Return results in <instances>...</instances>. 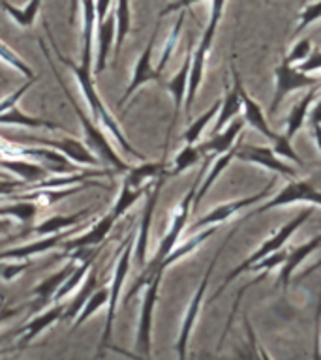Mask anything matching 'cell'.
<instances>
[{
	"label": "cell",
	"instance_id": "1",
	"mask_svg": "<svg viewBox=\"0 0 321 360\" xmlns=\"http://www.w3.org/2000/svg\"><path fill=\"white\" fill-rule=\"evenodd\" d=\"M44 27H45V30H47V36H49L51 47H53V53H55V56L62 62V64H64V66L68 68V70H70V72L73 73V75H75V79H77L79 89H81V94H83L84 101H87V105H89V111H90V115H92V118H94L96 122L100 124L101 128L106 129L107 134L113 135V139L117 141L118 145H120V148H122L126 154L137 158V160H141V162H143V160H145V156H143L141 152L135 150L134 146L130 145V141L126 139V135H124V131L120 129V126H118V120L113 117L111 111H109V109L103 105V101H101L100 94H98V90H96V77H94V72H92V56L81 55V62H79V64H75L72 58H68V56H64L61 53V49H58V45H56L55 38H53V32H51L49 22L44 21Z\"/></svg>",
	"mask_w": 321,
	"mask_h": 360
},
{
	"label": "cell",
	"instance_id": "2",
	"mask_svg": "<svg viewBox=\"0 0 321 360\" xmlns=\"http://www.w3.org/2000/svg\"><path fill=\"white\" fill-rule=\"evenodd\" d=\"M203 173H205V167L199 169V173H197V176H196V182L191 184L190 190L186 191V195L182 197V201L179 202V207H177V210L173 212V218H171V224H169L168 233L163 235V238L160 240V244H158L156 253H154L151 261H149V263L143 266L139 278L134 281V285L130 287V291L126 292V297H124V300H122L124 306H128V304L132 302V298H134L135 295H137V292H139L141 289L146 285V281L151 280L152 276L156 274L158 266L162 264L163 259L168 257L169 252H171V250L177 246V242L180 240V235H182V231H184L186 224H188V218H190L191 202H194V195H196L197 186H199V182H201V179H203Z\"/></svg>",
	"mask_w": 321,
	"mask_h": 360
},
{
	"label": "cell",
	"instance_id": "3",
	"mask_svg": "<svg viewBox=\"0 0 321 360\" xmlns=\"http://www.w3.org/2000/svg\"><path fill=\"white\" fill-rule=\"evenodd\" d=\"M39 47H42V53L45 55V58H47V62H49L51 70H53V73L56 75V81H58V84H61V89L64 90V94H66L68 101H70V105H72L73 112L77 115L79 122H81V126H83V134H84V145L89 146L90 150L94 152L96 156L100 158V162H106L107 165H111L117 173H126L132 165H128V163L124 162L122 158L118 156L117 150L113 148V145L109 143V139H107L106 135V129L101 128L100 124L96 122L94 118H90L87 112L81 109V105H79L77 101H75V98L72 96V90L68 89L66 83H64V79L61 77V73H58V70H56V64L55 60H53V56H51L49 49L45 47V41L42 38L38 39Z\"/></svg>",
	"mask_w": 321,
	"mask_h": 360
},
{
	"label": "cell",
	"instance_id": "4",
	"mask_svg": "<svg viewBox=\"0 0 321 360\" xmlns=\"http://www.w3.org/2000/svg\"><path fill=\"white\" fill-rule=\"evenodd\" d=\"M134 244L135 235L130 233L120 248L117 250V261H115V270H113L111 281H109V300H107V315H106V326H103V334L100 340V349H98V356L103 354L109 345H111V334L113 325H115V315H117L118 300H120V291H122L124 281L128 276L130 264H132V257H134Z\"/></svg>",
	"mask_w": 321,
	"mask_h": 360
},
{
	"label": "cell",
	"instance_id": "5",
	"mask_svg": "<svg viewBox=\"0 0 321 360\" xmlns=\"http://www.w3.org/2000/svg\"><path fill=\"white\" fill-rule=\"evenodd\" d=\"M312 214H314V210H312V208H306V210H301V212H298L295 218L289 219L286 225H282L280 229L276 231L275 235L269 236V238H267V240H265L263 244L258 248V250H256V252L250 253V255H248V257L244 259V261H242L239 266H237V269H233L229 274L225 276L224 281H222V285H220L218 291L214 292L213 297H210V300H216V298H218L220 295L225 291V287L229 285L231 281L237 280L239 276L246 272L248 266H252L253 263H258V261H261V259L267 257V255H270V253H275V252H278V250H282V248H284V244H286V242L289 240V238H291L295 233H297L298 227H301V225H303L304 221H306V219L312 216Z\"/></svg>",
	"mask_w": 321,
	"mask_h": 360
},
{
	"label": "cell",
	"instance_id": "6",
	"mask_svg": "<svg viewBox=\"0 0 321 360\" xmlns=\"http://www.w3.org/2000/svg\"><path fill=\"white\" fill-rule=\"evenodd\" d=\"M237 229H239V225L229 231V235L225 236V240L222 242V246L216 250L213 261L208 263L207 270H205V274H203L201 281H199V285H197L196 292H194V297H191L190 304H188V308H186L184 319H182V325H180V330H179V338H177V343H175V349H177V356H179V359H186V354H188V342H190L191 330H194V326H196L197 315H199V311H201L203 298H205V292H207L208 281H210V278H213L214 266H216V263H218L220 255H222V252H224L225 246H227V242H229L231 238H233V235L237 233Z\"/></svg>",
	"mask_w": 321,
	"mask_h": 360
},
{
	"label": "cell",
	"instance_id": "7",
	"mask_svg": "<svg viewBox=\"0 0 321 360\" xmlns=\"http://www.w3.org/2000/svg\"><path fill=\"white\" fill-rule=\"evenodd\" d=\"M241 101H242V111H244V122L250 124L256 131L263 135L265 139L269 141L270 146H272V150L278 154L280 158H286V160H291L297 165H303V160L298 158V154L295 152L291 145V139H287L286 135H278L276 131H272V128L267 122V118H265L263 111H261V107L256 100H253L252 96L248 94L246 89H244V84L241 83Z\"/></svg>",
	"mask_w": 321,
	"mask_h": 360
},
{
	"label": "cell",
	"instance_id": "8",
	"mask_svg": "<svg viewBox=\"0 0 321 360\" xmlns=\"http://www.w3.org/2000/svg\"><path fill=\"white\" fill-rule=\"evenodd\" d=\"M0 137L6 141H11V143H19V145H39L47 146V148H53V150L61 152L68 160H72L77 165H83V167H100V158L96 156L94 152L90 150L89 146L81 143L77 139H72V137H62V139H49V137H36V135H19V137H10V135L0 134Z\"/></svg>",
	"mask_w": 321,
	"mask_h": 360
},
{
	"label": "cell",
	"instance_id": "9",
	"mask_svg": "<svg viewBox=\"0 0 321 360\" xmlns=\"http://www.w3.org/2000/svg\"><path fill=\"white\" fill-rule=\"evenodd\" d=\"M163 272H156L151 280L146 281L145 295L141 300L139 325L135 332V349L141 356H151L152 351V326H154V309H156L160 285H162Z\"/></svg>",
	"mask_w": 321,
	"mask_h": 360
},
{
	"label": "cell",
	"instance_id": "10",
	"mask_svg": "<svg viewBox=\"0 0 321 360\" xmlns=\"http://www.w3.org/2000/svg\"><path fill=\"white\" fill-rule=\"evenodd\" d=\"M312 86H320V79L303 72L301 68H295L289 62L282 60L275 68V96L270 101V112H276L287 94L301 89H312Z\"/></svg>",
	"mask_w": 321,
	"mask_h": 360
},
{
	"label": "cell",
	"instance_id": "11",
	"mask_svg": "<svg viewBox=\"0 0 321 360\" xmlns=\"http://www.w3.org/2000/svg\"><path fill=\"white\" fill-rule=\"evenodd\" d=\"M293 202H312L321 207V191L315 188L310 180H293L287 186H284L275 197H270L269 201L263 202L261 207L248 214L246 218L258 216V214L269 212L276 207H284V205H293Z\"/></svg>",
	"mask_w": 321,
	"mask_h": 360
},
{
	"label": "cell",
	"instance_id": "12",
	"mask_svg": "<svg viewBox=\"0 0 321 360\" xmlns=\"http://www.w3.org/2000/svg\"><path fill=\"white\" fill-rule=\"evenodd\" d=\"M165 179H169L168 173L160 174L154 184L149 191H146V205L141 216L139 229H137V236H135L134 244V257L135 263L139 264L141 269L146 264V253H149V238H151V225H152V216H154V208L158 205V197L162 191V186L165 184Z\"/></svg>",
	"mask_w": 321,
	"mask_h": 360
},
{
	"label": "cell",
	"instance_id": "13",
	"mask_svg": "<svg viewBox=\"0 0 321 360\" xmlns=\"http://www.w3.org/2000/svg\"><path fill=\"white\" fill-rule=\"evenodd\" d=\"M158 28H160V22L156 25L151 39H149V44H146V47L139 55L137 62H135L132 79H130L128 86H126V90H124V94L118 98L117 105H126V101H128L130 98H132V96H134L135 92L143 86V84L151 83V81H162V73L152 66V53H154V44H156Z\"/></svg>",
	"mask_w": 321,
	"mask_h": 360
},
{
	"label": "cell",
	"instance_id": "14",
	"mask_svg": "<svg viewBox=\"0 0 321 360\" xmlns=\"http://www.w3.org/2000/svg\"><path fill=\"white\" fill-rule=\"evenodd\" d=\"M272 186H275V180H270L263 190H259L258 193H253V195L241 197V199H235V201L224 202V205H218V207L210 208L205 216L196 219V224H194L191 231H201L205 229V227H213V225L224 224L225 219H229L233 214L241 212V210H246V208L253 207V205L261 201V199H265V197L269 195V191L272 190Z\"/></svg>",
	"mask_w": 321,
	"mask_h": 360
},
{
	"label": "cell",
	"instance_id": "15",
	"mask_svg": "<svg viewBox=\"0 0 321 360\" xmlns=\"http://www.w3.org/2000/svg\"><path fill=\"white\" fill-rule=\"evenodd\" d=\"M96 207L83 208L75 214H58V216H51V218L44 219L36 225H28L25 227V231H21L19 235H15V238H27V236H47L55 235V233H62V231L73 229V227H79V225L87 224V219L90 216H94Z\"/></svg>",
	"mask_w": 321,
	"mask_h": 360
},
{
	"label": "cell",
	"instance_id": "16",
	"mask_svg": "<svg viewBox=\"0 0 321 360\" xmlns=\"http://www.w3.org/2000/svg\"><path fill=\"white\" fill-rule=\"evenodd\" d=\"M237 158L242 162L253 163L259 167H265L272 171L276 174H284V176H295V169L291 165H287L280 156L272 150V146H261V145H239L237 150Z\"/></svg>",
	"mask_w": 321,
	"mask_h": 360
},
{
	"label": "cell",
	"instance_id": "17",
	"mask_svg": "<svg viewBox=\"0 0 321 360\" xmlns=\"http://www.w3.org/2000/svg\"><path fill=\"white\" fill-rule=\"evenodd\" d=\"M117 219H120L117 210L109 208V212H107L103 218L98 219V221H96V224L92 225L87 233L75 236V238H72V240H68L66 238V240L62 242V250H64V253H68V252H72V250H79V248L100 246L101 242L107 238V235L111 233L113 225L117 224Z\"/></svg>",
	"mask_w": 321,
	"mask_h": 360
},
{
	"label": "cell",
	"instance_id": "18",
	"mask_svg": "<svg viewBox=\"0 0 321 360\" xmlns=\"http://www.w3.org/2000/svg\"><path fill=\"white\" fill-rule=\"evenodd\" d=\"M190 66H191V47H188L186 51V56L180 68L177 70L173 77L169 79L168 90L171 98H173V118H171V124H169L168 129V139H165V150H168L169 137H171V131H173L175 124H177V118L180 115V109L184 105L186 92H188V79H190Z\"/></svg>",
	"mask_w": 321,
	"mask_h": 360
},
{
	"label": "cell",
	"instance_id": "19",
	"mask_svg": "<svg viewBox=\"0 0 321 360\" xmlns=\"http://www.w3.org/2000/svg\"><path fill=\"white\" fill-rule=\"evenodd\" d=\"M75 259L72 257V261L66 264V266H62L61 270H56V272H53L51 276H47L45 280H42L38 283V285L34 287L32 289V297H34V302L28 306V309L32 311V314H36V311H42V309H45V306L55 298L56 291L61 289V285L64 283V280L68 278V274L72 272L73 266H75Z\"/></svg>",
	"mask_w": 321,
	"mask_h": 360
},
{
	"label": "cell",
	"instance_id": "20",
	"mask_svg": "<svg viewBox=\"0 0 321 360\" xmlns=\"http://www.w3.org/2000/svg\"><path fill=\"white\" fill-rule=\"evenodd\" d=\"M72 231H62V233H55V235L47 236H38L36 240L28 242V244H23L19 248H10V250H4L0 252V261L4 259H30L36 257V255H42V253L49 252V250H55V248L62 246V242L66 240Z\"/></svg>",
	"mask_w": 321,
	"mask_h": 360
},
{
	"label": "cell",
	"instance_id": "21",
	"mask_svg": "<svg viewBox=\"0 0 321 360\" xmlns=\"http://www.w3.org/2000/svg\"><path fill=\"white\" fill-rule=\"evenodd\" d=\"M244 118L237 117L233 118L229 124H225L224 128L216 131V134L210 135V139L201 143L199 150H201L203 156H218V154H224L235 145L239 137H241L242 129H244Z\"/></svg>",
	"mask_w": 321,
	"mask_h": 360
},
{
	"label": "cell",
	"instance_id": "22",
	"mask_svg": "<svg viewBox=\"0 0 321 360\" xmlns=\"http://www.w3.org/2000/svg\"><path fill=\"white\" fill-rule=\"evenodd\" d=\"M115 45V11H109L96 28V58H94V77L101 75L107 68V56Z\"/></svg>",
	"mask_w": 321,
	"mask_h": 360
},
{
	"label": "cell",
	"instance_id": "23",
	"mask_svg": "<svg viewBox=\"0 0 321 360\" xmlns=\"http://www.w3.org/2000/svg\"><path fill=\"white\" fill-rule=\"evenodd\" d=\"M231 72H233V86L225 83V94L224 98L220 100V111L216 115V124H214L213 134L220 131L224 128L225 124H229L233 118L239 117V112L242 111V101H241V77L237 73L235 66H231Z\"/></svg>",
	"mask_w": 321,
	"mask_h": 360
},
{
	"label": "cell",
	"instance_id": "24",
	"mask_svg": "<svg viewBox=\"0 0 321 360\" xmlns=\"http://www.w3.org/2000/svg\"><path fill=\"white\" fill-rule=\"evenodd\" d=\"M64 308H66V306H62L61 302H56L53 308L45 309V311L38 314L34 319L28 321L27 325H23L19 330H15L17 336H21L19 338V349L27 347L28 343L32 342V340H36L42 332L51 328L58 319H62Z\"/></svg>",
	"mask_w": 321,
	"mask_h": 360
},
{
	"label": "cell",
	"instance_id": "25",
	"mask_svg": "<svg viewBox=\"0 0 321 360\" xmlns=\"http://www.w3.org/2000/svg\"><path fill=\"white\" fill-rule=\"evenodd\" d=\"M320 246H321V233L320 235L312 236L310 240H306L304 244H301V246L293 248V250L287 252L286 261L282 263L280 274H278V285H280L284 291H287L289 281H291L295 270L298 269V264L303 263L304 259H308Z\"/></svg>",
	"mask_w": 321,
	"mask_h": 360
},
{
	"label": "cell",
	"instance_id": "26",
	"mask_svg": "<svg viewBox=\"0 0 321 360\" xmlns=\"http://www.w3.org/2000/svg\"><path fill=\"white\" fill-rule=\"evenodd\" d=\"M241 139H242V135L239 137V141H237L235 145L231 146L229 150L216 156V160H214L213 165H210V171L207 173V176H205V179H201V182H199V186H197V191H196V195H194V202H191V208H197V205L203 201V197L207 195L208 190L213 188L214 182L218 180L220 174L224 173L225 169H227V165H229V163L235 160L237 150H239V145H241Z\"/></svg>",
	"mask_w": 321,
	"mask_h": 360
},
{
	"label": "cell",
	"instance_id": "27",
	"mask_svg": "<svg viewBox=\"0 0 321 360\" xmlns=\"http://www.w3.org/2000/svg\"><path fill=\"white\" fill-rule=\"evenodd\" d=\"M163 173H168V165H165L163 160L162 162H146V160H143L141 165H132L124 173L122 182L128 184L130 188H149Z\"/></svg>",
	"mask_w": 321,
	"mask_h": 360
},
{
	"label": "cell",
	"instance_id": "28",
	"mask_svg": "<svg viewBox=\"0 0 321 360\" xmlns=\"http://www.w3.org/2000/svg\"><path fill=\"white\" fill-rule=\"evenodd\" d=\"M2 167L15 173L19 179L27 180L28 184H34V182L45 179L49 173L42 163L32 162V160H23V158H0V169Z\"/></svg>",
	"mask_w": 321,
	"mask_h": 360
},
{
	"label": "cell",
	"instance_id": "29",
	"mask_svg": "<svg viewBox=\"0 0 321 360\" xmlns=\"http://www.w3.org/2000/svg\"><path fill=\"white\" fill-rule=\"evenodd\" d=\"M216 227L218 225H213V227H205V229H201L197 235L190 236L188 240H184L180 246H175L171 252H169V255L162 261V264L158 266L156 272H165V269H169L171 264H175L177 261H180L182 257H186V255H190L191 252H196L197 248L201 246L203 242L207 240V238H210V236L214 235V231H216Z\"/></svg>",
	"mask_w": 321,
	"mask_h": 360
},
{
	"label": "cell",
	"instance_id": "30",
	"mask_svg": "<svg viewBox=\"0 0 321 360\" xmlns=\"http://www.w3.org/2000/svg\"><path fill=\"white\" fill-rule=\"evenodd\" d=\"M315 90H317V86L308 89V92H306V94H304L303 98H301V100L291 107V111H289V115H287L286 134H284L287 139H293V137L297 135L298 129L304 126V120H306V117H308L310 107H312V101H314L315 98Z\"/></svg>",
	"mask_w": 321,
	"mask_h": 360
},
{
	"label": "cell",
	"instance_id": "31",
	"mask_svg": "<svg viewBox=\"0 0 321 360\" xmlns=\"http://www.w3.org/2000/svg\"><path fill=\"white\" fill-rule=\"evenodd\" d=\"M79 287H81V289L77 291V295L73 297V300L68 304L66 308H64V314H62V319L70 321V323L75 321V317L79 315V311H81V308L84 306V302H87L90 298V295L98 289V270H96L94 266H92V272L87 276V280H84L83 285Z\"/></svg>",
	"mask_w": 321,
	"mask_h": 360
},
{
	"label": "cell",
	"instance_id": "32",
	"mask_svg": "<svg viewBox=\"0 0 321 360\" xmlns=\"http://www.w3.org/2000/svg\"><path fill=\"white\" fill-rule=\"evenodd\" d=\"M132 30V8H130V0H117V8H115V58L120 53L124 39Z\"/></svg>",
	"mask_w": 321,
	"mask_h": 360
},
{
	"label": "cell",
	"instance_id": "33",
	"mask_svg": "<svg viewBox=\"0 0 321 360\" xmlns=\"http://www.w3.org/2000/svg\"><path fill=\"white\" fill-rule=\"evenodd\" d=\"M0 8L10 15L11 21H15L19 27L28 28L32 27L36 17H38V11L42 8V0H30L23 8H15L13 4H10L8 0H0Z\"/></svg>",
	"mask_w": 321,
	"mask_h": 360
},
{
	"label": "cell",
	"instance_id": "34",
	"mask_svg": "<svg viewBox=\"0 0 321 360\" xmlns=\"http://www.w3.org/2000/svg\"><path fill=\"white\" fill-rule=\"evenodd\" d=\"M224 8H225V0H213L207 27H205V30H203V36L201 39H199V45L196 47V51L208 55V51H210V47H213L216 30H218V25L220 21H222V15H224Z\"/></svg>",
	"mask_w": 321,
	"mask_h": 360
},
{
	"label": "cell",
	"instance_id": "35",
	"mask_svg": "<svg viewBox=\"0 0 321 360\" xmlns=\"http://www.w3.org/2000/svg\"><path fill=\"white\" fill-rule=\"evenodd\" d=\"M203 154L199 150L197 145H190V143H184V146L177 152V156L173 158V162L168 169V176H177V174L184 173L190 167H194L196 163H199L203 160Z\"/></svg>",
	"mask_w": 321,
	"mask_h": 360
},
{
	"label": "cell",
	"instance_id": "36",
	"mask_svg": "<svg viewBox=\"0 0 321 360\" xmlns=\"http://www.w3.org/2000/svg\"><path fill=\"white\" fill-rule=\"evenodd\" d=\"M38 210L39 207L34 201H13L0 207V218L17 219L21 224H27L38 216Z\"/></svg>",
	"mask_w": 321,
	"mask_h": 360
},
{
	"label": "cell",
	"instance_id": "37",
	"mask_svg": "<svg viewBox=\"0 0 321 360\" xmlns=\"http://www.w3.org/2000/svg\"><path fill=\"white\" fill-rule=\"evenodd\" d=\"M218 111H220V100H216L213 105L208 107L207 111L203 112V115H199L196 120H191L190 126H188V128L184 129V134H182V141H184V143H190V145H196L197 141H199V137H201L203 129L207 128V124L210 122V120L216 118Z\"/></svg>",
	"mask_w": 321,
	"mask_h": 360
},
{
	"label": "cell",
	"instance_id": "38",
	"mask_svg": "<svg viewBox=\"0 0 321 360\" xmlns=\"http://www.w3.org/2000/svg\"><path fill=\"white\" fill-rule=\"evenodd\" d=\"M107 300H109V287H106V289H96V291L90 295L89 300L84 302V306L81 308V311H79V315L75 317V321L72 323L73 328H77V326H81L83 323H87L98 309L107 306Z\"/></svg>",
	"mask_w": 321,
	"mask_h": 360
},
{
	"label": "cell",
	"instance_id": "39",
	"mask_svg": "<svg viewBox=\"0 0 321 360\" xmlns=\"http://www.w3.org/2000/svg\"><path fill=\"white\" fill-rule=\"evenodd\" d=\"M0 62H4L6 66H10L11 70H15L17 73H21V75H25V77L28 79L36 75L32 68L28 66L27 62L23 60L21 56L17 55V53H13V51L4 44V41H0Z\"/></svg>",
	"mask_w": 321,
	"mask_h": 360
},
{
	"label": "cell",
	"instance_id": "40",
	"mask_svg": "<svg viewBox=\"0 0 321 360\" xmlns=\"http://www.w3.org/2000/svg\"><path fill=\"white\" fill-rule=\"evenodd\" d=\"M184 19H186L184 10H180L179 19H177V22H175L173 30H171V34H169L168 41H165V47H163V51H162V56H160V60H158L156 70L160 73L163 72V68L168 66L169 58H171L175 47H177V41H179V36H180V30H182V25H184Z\"/></svg>",
	"mask_w": 321,
	"mask_h": 360
},
{
	"label": "cell",
	"instance_id": "41",
	"mask_svg": "<svg viewBox=\"0 0 321 360\" xmlns=\"http://www.w3.org/2000/svg\"><path fill=\"white\" fill-rule=\"evenodd\" d=\"M28 266H32L30 259H19V261H15V259H4V261H0V280H15L17 276L23 274Z\"/></svg>",
	"mask_w": 321,
	"mask_h": 360
},
{
	"label": "cell",
	"instance_id": "42",
	"mask_svg": "<svg viewBox=\"0 0 321 360\" xmlns=\"http://www.w3.org/2000/svg\"><path fill=\"white\" fill-rule=\"evenodd\" d=\"M321 19V0L317 2H312V4L304 6L303 11L298 13V25H297V30L295 32H303L304 28L312 25V22L320 21Z\"/></svg>",
	"mask_w": 321,
	"mask_h": 360
},
{
	"label": "cell",
	"instance_id": "43",
	"mask_svg": "<svg viewBox=\"0 0 321 360\" xmlns=\"http://www.w3.org/2000/svg\"><path fill=\"white\" fill-rule=\"evenodd\" d=\"M312 49H314V47H312V41H310L308 38L298 39L297 44L293 45V49L289 51L286 56H284V60L289 62V64H293V66H295L297 62L306 60L310 53H312Z\"/></svg>",
	"mask_w": 321,
	"mask_h": 360
},
{
	"label": "cell",
	"instance_id": "44",
	"mask_svg": "<svg viewBox=\"0 0 321 360\" xmlns=\"http://www.w3.org/2000/svg\"><path fill=\"white\" fill-rule=\"evenodd\" d=\"M36 81H38V77L34 75V77L28 79L27 83L21 84V86H19V89L15 90V92H11V94L6 96L4 100H0V115H2V112H4V111H8V109H11V107H15L17 103L21 101L23 96L27 94V90L30 89V86H32V84L36 83Z\"/></svg>",
	"mask_w": 321,
	"mask_h": 360
},
{
	"label": "cell",
	"instance_id": "45",
	"mask_svg": "<svg viewBox=\"0 0 321 360\" xmlns=\"http://www.w3.org/2000/svg\"><path fill=\"white\" fill-rule=\"evenodd\" d=\"M308 122L310 128H312V134H314L315 145L321 150V100L315 103V105L310 107L308 112Z\"/></svg>",
	"mask_w": 321,
	"mask_h": 360
},
{
	"label": "cell",
	"instance_id": "46",
	"mask_svg": "<svg viewBox=\"0 0 321 360\" xmlns=\"http://www.w3.org/2000/svg\"><path fill=\"white\" fill-rule=\"evenodd\" d=\"M28 182L23 179H8V176H0V197H8L15 191H21L28 188Z\"/></svg>",
	"mask_w": 321,
	"mask_h": 360
},
{
	"label": "cell",
	"instance_id": "47",
	"mask_svg": "<svg viewBox=\"0 0 321 360\" xmlns=\"http://www.w3.org/2000/svg\"><path fill=\"white\" fill-rule=\"evenodd\" d=\"M301 70L306 73H312L315 70H321V51L320 49H312V53L308 55L306 60L301 62Z\"/></svg>",
	"mask_w": 321,
	"mask_h": 360
},
{
	"label": "cell",
	"instance_id": "48",
	"mask_svg": "<svg viewBox=\"0 0 321 360\" xmlns=\"http://www.w3.org/2000/svg\"><path fill=\"white\" fill-rule=\"evenodd\" d=\"M199 2H203V0H175V2L168 4L162 11H160V17L169 15V13H173V11L188 10V8H191L194 4H199Z\"/></svg>",
	"mask_w": 321,
	"mask_h": 360
},
{
	"label": "cell",
	"instance_id": "49",
	"mask_svg": "<svg viewBox=\"0 0 321 360\" xmlns=\"http://www.w3.org/2000/svg\"><path fill=\"white\" fill-rule=\"evenodd\" d=\"M25 309V306H17V308H8V306H0V325L6 321L13 319L15 315H19Z\"/></svg>",
	"mask_w": 321,
	"mask_h": 360
},
{
	"label": "cell",
	"instance_id": "50",
	"mask_svg": "<svg viewBox=\"0 0 321 360\" xmlns=\"http://www.w3.org/2000/svg\"><path fill=\"white\" fill-rule=\"evenodd\" d=\"M109 8H111V0H96V13H98V21H101V19L109 13Z\"/></svg>",
	"mask_w": 321,
	"mask_h": 360
},
{
	"label": "cell",
	"instance_id": "51",
	"mask_svg": "<svg viewBox=\"0 0 321 360\" xmlns=\"http://www.w3.org/2000/svg\"><path fill=\"white\" fill-rule=\"evenodd\" d=\"M13 227L10 218H0V235H8Z\"/></svg>",
	"mask_w": 321,
	"mask_h": 360
},
{
	"label": "cell",
	"instance_id": "52",
	"mask_svg": "<svg viewBox=\"0 0 321 360\" xmlns=\"http://www.w3.org/2000/svg\"><path fill=\"white\" fill-rule=\"evenodd\" d=\"M320 269H321V259H320V261H317V263H314V264H312V266H308V269L304 270L303 274L298 276V280H304V278H308L310 274H314L315 270H320Z\"/></svg>",
	"mask_w": 321,
	"mask_h": 360
},
{
	"label": "cell",
	"instance_id": "53",
	"mask_svg": "<svg viewBox=\"0 0 321 360\" xmlns=\"http://www.w3.org/2000/svg\"><path fill=\"white\" fill-rule=\"evenodd\" d=\"M320 84H321V79H320Z\"/></svg>",
	"mask_w": 321,
	"mask_h": 360
}]
</instances>
